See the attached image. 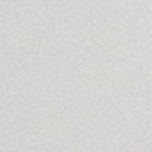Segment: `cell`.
<instances>
[{
	"label": "cell",
	"instance_id": "cell-2",
	"mask_svg": "<svg viewBox=\"0 0 152 152\" xmlns=\"http://www.w3.org/2000/svg\"><path fill=\"white\" fill-rule=\"evenodd\" d=\"M27 152H34V150H27Z\"/></svg>",
	"mask_w": 152,
	"mask_h": 152
},
{
	"label": "cell",
	"instance_id": "cell-1",
	"mask_svg": "<svg viewBox=\"0 0 152 152\" xmlns=\"http://www.w3.org/2000/svg\"><path fill=\"white\" fill-rule=\"evenodd\" d=\"M43 130L49 134V137H61V134H65V132H67V128H65L63 123H58V121H49V123L45 125Z\"/></svg>",
	"mask_w": 152,
	"mask_h": 152
}]
</instances>
